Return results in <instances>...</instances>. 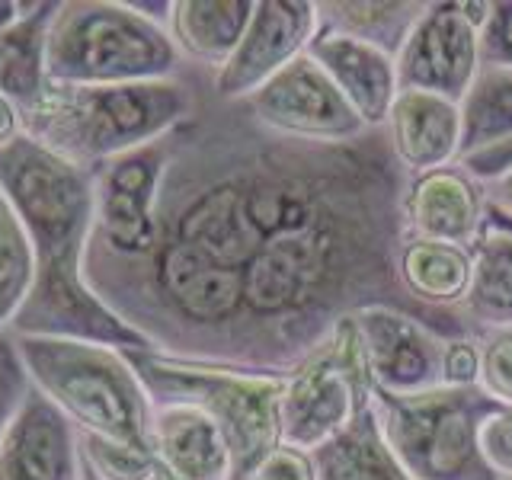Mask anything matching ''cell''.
I'll return each mask as SVG.
<instances>
[{
  "instance_id": "22",
  "label": "cell",
  "mask_w": 512,
  "mask_h": 480,
  "mask_svg": "<svg viewBox=\"0 0 512 480\" xmlns=\"http://www.w3.org/2000/svg\"><path fill=\"white\" fill-rule=\"evenodd\" d=\"M311 458L317 480H413L384 442L372 404Z\"/></svg>"
},
{
  "instance_id": "35",
  "label": "cell",
  "mask_w": 512,
  "mask_h": 480,
  "mask_svg": "<svg viewBox=\"0 0 512 480\" xmlns=\"http://www.w3.org/2000/svg\"><path fill=\"white\" fill-rule=\"evenodd\" d=\"M484 192H487V205L493 208V212H500L503 218L512 221V170H506L503 176L484 183Z\"/></svg>"
},
{
  "instance_id": "20",
  "label": "cell",
  "mask_w": 512,
  "mask_h": 480,
  "mask_svg": "<svg viewBox=\"0 0 512 480\" xmlns=\"http://www.w3.org/2000/svg\"><path fill=\"white\" fill-rule=\"evenodd\" d=\"M58 13V0H29V10L0 32V96L26 112L48 90L45 48L48 29Z\"/></svg>"
},
{
  "instance_id": "31",
  "label": "cell",
  "mask_w": 512,
  "mask_h": 480,
  "mask_svg": "<svg viewBox=\"0 0 512 480\" xmlns=\"http://www.w3.org/2000/svg\"><path fill=\"white\" fill-rule=\"evenodd\" d=\"M480 452L503 480H512V404L500 407L480 429Z\"/></svg>"
},
{
  "instance_id": "3",
  "label": "cell",
  "mask_w": 512,
  "mask_h": 480,
  "mask_svg": "<svg viewBox=\"0 0 512 480\" xmlns=\"http://www.w3.org/2000/svg\"><path fill=\"white\" fill-rule=\"evenodd\" d=\"M212 77L186 68L173 80L125 87H52L23 122L26 135L61 160L96 170L122 154L148 148L176 132L199 106L202 84Z\"/></svg>"
},
{
  "instance_id": "13",
  "label": "cell",
  "mask_w": 512,
  "mask_h": 480,
  "mask_svg": "<svg viewBox=\"0 0 512 480\" xmlns=\"http://www.w3.org/2000/svg\"><path fill=\"white\" fill-rule=\"evenodd\" d=\"M80 464L77 426L29 381L0 442V480H80Z\"/></svg>"
},
{
  "instance_id": "8",
  "label": "cell",
  "mask_w": 512,
  "mask_h": 480,
  "mask_svg": "<svg viewBox=\"0 0 512 480\" xmlns=\"http://www.w3.org/2000/svg\"><path fill=\"white\" fill-rule=\"evenodd\" d=\"M372 394L375 384L356 320L346 317L295 372L285 375L279 400L282 445L317 452L372 404Z\"/></svg>"
},
{
  "instance_id": "23",
  "label": "cell",
  "mask_w": 512,
  "mask_h": 480,
  "mask_svg": "<svg viewBox=\"0 0 512 480\" xmlns=\"http://www.w3.org/2000/svg\"><path fill=\"white\" fill-rule=\"evenodd\" d=\"M423 10V0H324L317 4V26L346 32L397 58Z\"/></svg>"
},
{
  "instance_id": "6",
  "label": "cell",
  "mask_w": 512,
  "mask_h": 480,
  "mask_svg": "<svg viewBox=\"0 0 512 480\" xmlns=\"http://www.w3.org/2000/svg\"><path fill=\"white\" fill-rule=\"evenodd\" d=\"M125 356L141 378L151 407H196L221 426L234 461L231 480H250L260 461L282 445L279 400L285 378L183 362L160 356L154 349H125Z\"/></svg>"
},
{
  "instance_id": "4",
  "label": "cell",
  "mask_w": 512,
  "mask_h": 480,
  "mask_svg": "<svg viewBox=\"0 0 512 480\" xmlns=\"http://www.w3.org/2000/svg\"><path fill=\"white\" fill-rule=\"evenodd\" d=\"M186 71L164 23L132 0H58L48 29L45 74L52 87H125Z\"/></svg>"
},
{
  "instance_id": "16",
  "label": "cell",
  "mask_w": 512,
  "mask_h": 480,
  "mask_svg": "<svg viewBox=\"0 0 512 480\" xmlns=\"http://www.w3.org/2000/svg\"><path fill=\"white\" fill-rule=\"evenodd\" d=\"M384 135L397 164L410 176L452 167L461 157V112L458 103L436 93L397 90Z\"/></svg>"
},
{
  "instance_id": "28",
  "label": "cell",
  "mask_w": 512,
  "mask_h": 480,
  "mask_svg": "<svg viewBox=\"0 0 512 480\" xmlns=\"http://www.w3.org/2000/svg\"><path fill=\"white\" fill-rule=\"evenodd\" d=\"M26 391H29L26 365L20 359V349H16V336L7 330L0 333V442H4L7 426L13 420V413L20 410Z\"/></svg>"
},
{
  "instance_id": "10",
  "label": "cell",
  "mask_w": 512,
  "mask_h": 480,
  "mask_svg": "<svg viewBox=\"0 0 512 480\" xmlns=\"http://www.w3.org/2000/svg\"><path fill=\"white\" fill-rule=\"evenodd\" d=\"M244 106L263 128L295 141L343 144L372 132L308 52L247 96Z\"/></svg>"
},
{
  "instance_id": "19",
  "label": "cell",
  "mask_w": 512,
  "mask_h": 480,
  "mask_svg": "<svg viewBox=\"0 0 512 480\" xmlns=\"http://www.w3.org/2000/svg\"><path fill=\"white\" fill-rule=\"evenodd\" d=\"M458 311L477 336L512 327V221L490 205L471 247V282Z\"/></svg>"
},
{
  "instance_id": "38",
  "label": "cell",
  "mask_w": 512,
  "mask_h": 480,
  "mask_svg": "<svg viewBox=\"0 0 512 480\" xmlns=\"http://www.w3.org/2000/svg\"><path fill=\"white\" fill-rule=\"evenodd\" d=\"M506 221H509V218H506Z\"/></svg>"
},
{
  "instance_id": "17",
  "label": "cell",
  "mask_w": 512,
  "mask_h": 480,
  "mask_svg": "<svg viewBox=\"0 0 512 480\" xmlns=\"http://www.w3.org/2000/svg\"><path fill=\"white\" fill-rule=\"evenodd\" d=\"M151 455L164 480H231L234 461L221 426L196 407L157 404L151 413Z\"/></svg>"
},
{
  "instance_id": "9",
  "label": "cell",
  "mask_w": 512,
  "mask_h": 480,
  "mask_svg": "<svg viewBox=\"0 0 512 480\" xmlns=\"http://www.w3.org/2000/svg\"><path fill=\"white\" fill-rule=\"evenodd\" d=\"M490 0H442L426 4L404 48L397 52L400 90L436 93L461 103L480 71V29Z\"/></svg>"
},
{
  "instance_id": "11",
  "label": "cell",
  "mask_w": 512,
  "mask_h": 480,
  "mask_svg": "<svg viewBox=\"0 0 512 480\" xmlns=\"http://www.w3.org/2000/svg\"><path fill=\"white\" fill-rule=\"evenodd\" d=\"M314 32L317 4L311 0H256L244 39L212 77V93L224 103H244L308 52Z\"/></svg>"
},
{
  "instance_id": "7",
  "label": "cell",
  "mask_w": 512,
  "mask_h": 480,
  "mask_svg": "<svg viewBox=\"0 0 512 480\" xmlns=\"http://www.w3.org/2000/svg\"><path fill=\"white\" fill-rule=\"evenodd\" d=\"M372 407L384 442L413 480H503L480 452V429L503 404L480 388L413 397L375 391Z\"/></svg>"
},
{
  "instance_id": "32",
  "label": "cell",
  "mask_w": 512,
  "mask_h": 480,
  "mask_svg": "<svg viewBox=\"0 0 512 480\" xmlns=\"http://www.w3.org/2000/svg\"><path fill=\"white\" fill-rule=\"evenodd\" d=\"M250 480H317L311 452H301L292 445H276L260 461V468L253 471Z\"/></svg>"
},
{
  "instance_id": "2",
  "label": "cell",
  "mask_w": 512,
  "mask_h": 480,
  "mask_svg": "<svg viewBox=\"0 0 512 480\" xmlns=\"http://www.w3.org/2000/svg\"><path fill=\"white\" fill-rule=\"evenodd\" d=\"M0 189L23 221L36 260V282L13 320V336L103 343L112 349H148L84 279V253L93 224V173L45 151L23 135L0 151Z\"/></svg>"
},
{
  "instance_id": "25",
  "label": "cell",
  "mask_w": 512,
  "mask_h": 480,
  "mask_svg": "<svg viewBox=\"0 0 512 480\" xmlns=\"http://www.w3.org/2000/svg\"><path fill=\"white\" fill-rule=\"evenodd\" d=\"M36 282V260L23 221L0 189V333L13 327Z\"/></svg>"
},
{
  "instance_id": "26",
  "label": "cell",
  "mask_w": 512,
  "mask_h": 480,
  "mask_svg": "<svg viewBox=\"0 0 512 480\" xmlns=\"http://www.w3.org/2000/svg\"><path fill=\"white\" fill-rule=\"evenodd\" d=\"M80 458L100 480H164L151 452L93 436H80Z\"/></svg>"
},
{
  "instance_id": "1",
  "label": "cell",
  "mask_w": 512,
  "mask_h": 480,
  "mask_svg": "<svg viewBox=\"0 0 512 480\" xmlns=\"http://www.w3.org/2000/svg\"><path fill=\"white\" fill-rule=\"evenodd\" d=\"M407 192L384 128L343 144L282 138L218 100L208 77L167 135L148 240L84 279L160 356L269 378L365 308L477 340L461 311H429L400 285Z\"/></svg>"
},
{
  "instance_id": "15",
  "label": "cell",
  "mask_w": 512,
  "mask_h": 480,
  "mask_svg": "<svg viewBox=\"0 0 512 480\" xmlns=\"http://www.w3.org/2000/svg\"><path fill=\"white\" fill-rule=\"evenodd\" d=\"M487 221L484 183L461 164L410 176L407 192V228L413 237L442 240V244L471 250Z\"/></svg>"
},
{
  "instance_id": "14",
  "label": "cell",
  "mask_w": 512,
  "mask_h": 480,
  "mask_svg": "<svg viewBox=\"0 0 512 480\" xmlns=\"http://www.w3.org/2000/svg\"><path fill=\"white\" fill-rule=\"evenodd\" d=\"M308 55L324 68V74L343 93V100L356 109L365 128L388 125V112L400 90L397 61L388 52H381V48L362 39H352L346 32L317 26Z\"/></svg>"
},
{
  "instance_id": "34",
  "label": "cell",
  "mask_w": 512,
  "mask_h": 480,
  "mask_svg": "<svg viewBox=\"0 0 512 480\" xmlns=\"http://www.w3.org/2000/svg\"><path fill=\"white\" fill-rule=\"evenodd\" d=\"M23 135H26V122L20 106H13L7 96H0V151H7Z\"/></svg>"
},
{
  "instance_id": "5",
  "label": "cell",
  "mask_w": 512,
  "mask_h": 480,
  "mask_svg": "<svg viewBox=\"0 0 512 480\" xmlns=\"http://www.w3.org/2000/svg\"><path fill=\"white\" fill-rule=\"evenodd\" d=\"M32 388L77 426L80 436L151 452V400L125 349L55 336H16Z\"/></svg>"
},
{
  "instance_id": "27",
  "label": "cell",
  "mask_w": 512,
  "mask_h": 480,
  "mask_svg": "<svg viewBox=\"0 0 512 480\" xmlns=\"http://www.w3.org/2000/svg\"><path fill=\"white\" fill-rule=\"evenodd\" d=\"M480 349V378L477 388L500 400L503 407L512 404V327L490 330L477 336Z\"/></svg>"
},
{
  "instance_id": "30",
  "label": "cell",
  "mask_w": 512,
  "mask_h": 480,
  "mask_svg": "<svg viewBox=\"0 0 512 480\" xmlns=\"http://www.w3.org/2000/svg\"><path fill=\"white\" fill-rule=\"evenodd\" d=\"M480 349L474 336L445 340L442 346V388H477Z\"/></svg>"
},
{
  "instance_id": "36",
  "label": "cell",
  "mask_w": 512,
  "mask_h": 480,
  "mask_svg": "<svg viewBox=\"0 0 512 480\" xmlns=\"http://www.w3.org/2000/svg\"><path fill=\"white\" fill-rule=\"evenodd\" d=\"M29 10V0H0V32L13 26Z\"/></svg>"
},
{
  "instance_id": "37",
  "label": "cell",
  "mask_w": 512,
  "mask_h": 480,
  "mask_svg": "<svg viewBox=\"0 0 512 480\" xmlns=\"http://www.w3.org/2000/svg\"><path fill=\"white\" fill-rule=\"evenodd\" d=\"M80 480H100V477H96V474L87 468V464H80Z\"/></svg>"
},
{
  "instance_id": "33",
  "label": "cell",
  "mask_w": 512,
  "mask_h": 480,
  "mask_svg": "<svg viewBox=\"0 0 512 480\" xmlns=\"http://www.w3.org/2000/svg\"><path fill=\"white\" fill-rule=\"evenodd\" d=\"M458 164L468 170L477 183H490L496 176H503L506 170H512V141L496 144V148L471 154V157H461Z\"/></svg>"
},
{
  "instance_id": "18",
  "label": "cell",
  "mask_w": 512,
  "mask_h": 480,
  "mask_svg": "<svg viewBox=\"0 0 512 480\" xmlns=\"http://www.w3.org/2000/svg\"><path fill=\"white\" fill-rule=\"evenodd\" d=\"M256 0H173L167 32L186 68L218 74L250 26Z\"/></svg>"
},
{
  "instance_id": "29",
  "label": "cell",
  "mask_w": 512,
  "mask_h": 480,
  "mask_svg": "<svg viewBox=\"0 0 512 480\" xmlns=\"http://www.w3.org/2000/svg\"><path fill=\"white\" fill-rule=\"evenodd\" d=\"M480 64L512 71V0H490L487 23L480 29Z\"/></svg>"
},
{
  "instance_id": "24",
  "label": "cell",
  "mask_w": 512,
  "mask_h": 480,
  "mask_svg": "<svg viewBox=\"0 0 512 480\" xmlns=\"http://www.w3.org/2000/svg\"><path fill=\"white\" fill-rule=\"evenodd\" d=\"M458 112H461V157H471L496 148V144L512 141V71L480 64L477 80L458 103Z\"/></svg>"
},
{
  "instance_id": "12",
  "label": "cell",
  "mask_w": 512,
  "mask_h": 480,
  "mask_svg": "<svg viewBox=\"0 0 512 480\" xmlns=\"http://www.w3.org/2000/svg\"><path fill=\"white\" fill-rule=\"evenodd\" d=\"M352 320L378 394L413 397L442 388V336L394 308H365Z\"/></svg>"
},
{
  "instance_id": "21",
  "label": "cell",
  "mask_w": 512,
  "mask_h": 480,
  "mask_svg": "<svg viewBox=\"0 0 512 480\" xmlns=\"http://www.w3.org/2000/svg\"><path fill=\"white\" fill-rule=\"evenodd\" d=\"M397 276L416 304L429 311H458L471 282V250L407 234Z\"/></svg>"
}]
</instances>
